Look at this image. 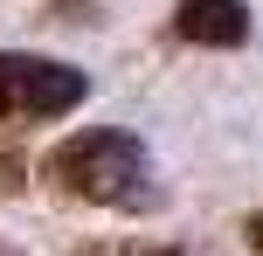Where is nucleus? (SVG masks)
<instances>
[{
  "mask_svg": "<svg viewBox=\"0 0 263 256\" xmlns=\"http://www.w3.org/2000/svg\"><path fill=\"white\" fill-rule=\"evenodd\" d=\"M49 187L69 201H97V208H132L145 194V146L132 132H77L49 152Z\"/></svg>",
  "mask_w": 263,
  "mask_h": 256,
  "instance_id": "1",
  "label": "nucleus"
},
{
  "mask_svg": "<svg viewBox=\"0 0 263 256\" xmlns=\"http://www.w3.org/2000/svg\"><path fill=\"white\" fill-rule=\"evenodd\" d=\"M83 69L49 63V55H14L0 49V125H42L83 104Z\"/></svg>",
  "mask_w": 263,
  "mask_h": 256,
  "instance_id": "2",
  "label": "nucleus"
},
{
  "mask_svg": "<svg viewBox=\"0 0 263 256\" xmlns=\"http://www.w3.org/2000/svg\"><path fill=\"white\" fill-rule=\"evenodd\" d=\"M173 28H180V42H194V49H236V42L250 35V7H242V0H180V7H173Z\"/></svg>",
  "mask_w": 263,
  "mask_h": 256,
  "instance_id": "3",
  "label": "nucleus"
},
{
  "mask_svg": "<svg viewBox=\"0 0 263 256\" xmlns=\"http://www.w3.org/2000/svg\"><path fill=\"white\" fill-rule=\"evenodd\" d=\"M242 243H250V249H263V215H250V222H242Z\"/></svg>",
  "mask_w": 263,
  "mask_h": 256,
  "instance_id": "4",
  "label": "nucleus"
},
{
  "mask_svg": "<svg viewBox=\"0 0 263 256\" xmlns=\"http://www.w3.org/2000/svg\"><path fill=\"white\" fill-rule=\"evenodd\" d=\"M0 256H21V249H7V243H0Z\"/></svg>",
  "mask_w": 263,
  "mask_h": 256,
  "instance_id": "5",
  "label": "nucleus"
}]
</instances>
